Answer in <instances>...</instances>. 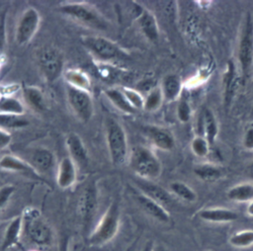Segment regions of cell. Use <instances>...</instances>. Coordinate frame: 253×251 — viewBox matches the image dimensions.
Instances as JSON below:
<instances>
[{
    "label": "cell",
    "mask_w": 253,
    "mask_h": 251,
    "mask_svg": "<svg viewBox=\"0 0 253 251\" xmlns=\"http://www.w3.org/2000/svg\"><path fill=\"white\" fill-rule=\"evenodd\" d=\"M129 167L140 179L152 181L158 178L162 165L155 153L142 145L132 148L129 155Z\"/></svg>",
    "instance_id": "obj_1"
},
{
    "label": "cell",
    "mask_w": 253,
    "mask_h": 251,
    "mask_svg": "<svg viewBox=\"0 0 253 251\" xmlns=\"http://www.w3.org/2000/svg\"><path fill=\"white\" fill-rule=\"evenodd\" d=\"M63 15L84 26L105 31L109 27L108 21L91 5L84 2H68L57 9Z\"/></svg>",
    "instance_id": "obj_2"
},
{
    "label": "cell",
    "mask_w": 253,
    "mask_h": 251,
    "mask_svg": "<svg viewBox=\"0 0 253 251\" xmlns=\"http://www.w3.org/2000/svg\"><path fill=\"white\" fill-rule=\"evenodd\" d=\"M120 207L117 202H113L89 237L91 245H104L111 241L117 234L120 226Z\"/></svg>",
    "instance_id": "obj_3"
},
{
    "label": "cell",
    "mask_w": 253,
    "mask_h": 251,
    "mask_svg": "<svg viewBox=\"0 0 253 251\" xmlns=\"http://www.w3.org/2000/svg\"><path fill=\"white\" fill-rule=\"evenodd\" d=\"M107 143L111 161L114 165L124 164L127 158V141L124 127L114 118L106 121Z\"/></svg>",
    "instance_id": "obj_4"
},
{
    "label": "cell",
    "mask_w": 253,
    "mask_h": 251,
    "mask_svg": "<svg viewBox=\"0 0 253 251\" xmlns=\"http://www.w3.org/2000/svg\"><path fill=\"white\" fill-rule=\"evenodd\" d=\"M23 225L29 238L38 245H48L52 239L49 225L36 209H27L23 215Z\"/></svg>",
    "instance_id": "obj_5"
},
{
    "label": "cell",
    "mask_w": 253,
    "mask_h": 251,
    "mask_svg": "<svg viewBox=\"0 0 253 251\" xmlns=\"http://www.w3.org/2000/svg\"><path fill=\"white\" fill-rule=\"evenodd\" d=\"M238 62L243 76H246L253 64V18L247 14L238 42Z\"/></svg>",
    "instance_id": "obj_6"
},
{
    "label": "cell",
    "mask_w": 253,
    "mask_h": 251,
    "mask_svg": "<svg viewBox=\"0 0 253 251\" xmlns=\"http://www.w3.org/2000/svg\"><path fill=\"white\" fill-rule=\"evenodd\" d=\"M68 103L73 110L77 118L83 122L87 123L93 116L94 105L93 99L87 90L80 89L67 84L66 87Z\"/></svg>",
    "instance_id": "obj_7"
},
{
    "label": "cell",
    "mask_w": 253,
    "mask_h": 251,
    "mask_svg": "<svg viewBox=\"0 0 253 251\" xmlns=\"http://www.w3.org/2000/svg\"><path fill=\"white\" fill-rule=\"evenodd\" d=\"M41 17L37 9L33 7H29L28 9H26L22 13L17 23L15 31L16 42L19 45H24L28 43L33 39L35 34L38 32Z\"/></svg>",
    "instance_id": "obj_8"
},
{
    "label": "cell",
    "mask_w": 253,
    "mask_h": 251,
    "mask_svg": "<svg viewBox=\"0 0 253 251\" xmlns=\"http://www.w3.org/2000/svg\"><path fill=\"white\" fill-rule=\"evenodd\" d=\"M39 65L46 81L53 82L63 70L62 54L57 49L46 46L39 54Z\"/></svg>",
    "instance_id": "obj_9"
},
{
    "label": "cell",
    "mask_w": 253,
    "mask_h": 251,
    "mask_svg": "<svg viewBox=\"0 0 253 251\" xmlns=\"http://www.w3.org/2000/svg\"><path fill=\"white\" fill-rule=\"evenodd\" d=\"M82 42L89 50L103 60H113L126 56V53L122 51L117 43L104 37H83Z\"/></svg>",
    "instance_id": "obj_10"
},
{
    "label": "cell",
    "mask_w": 253,
    "mask_h": 251,
    "mask_svg": "<svg viewBox=\"0 0 253 251\" xmlns=\"http://www.w3.org/2000/svg\"><path fill=\"white\" fill-rule=\"evenodd\" d=\"M98 204V192L95 182H90L82 192L78 201V212L85 222L92 220Z\"/></svg>",
    "instance_id": "obj_11"
},
{
    "label": "cell",
    "mask_w": 253,
    "mask_h": 251,
    "mask_svg": "<svg viewBox=\"0 0 253 251\" xmlns=\"http://www.w3.org/2000/svg\"><path fill=\"white\" fill-rule=\"evenodd\" d=\"M140 193L144 194L148 198L162 205L164 208L173 205V197L167 190L162 188L161 186L144 179H138L135 181Z\"/></svg>",
    "instance_id": "obj_12"
},
{
    "label": "cell",
    "mask_w": 253,
    "mask_h": 251,
    "mask_svg": "<svg viewBox=\"0 0 253 251\" xmlns=\"http://www.w3.org/2000/svg\"><path fill=\"white\" fill-rule=\"evenodd\" d=\"M144 132L152 144L163 151H170L175 147V138L172 132L164 127L149 126L144 128Z\"/></svg>",
    "instance_id": "obj_13"
},
{
    "label": "cell",
    "mask_w": 253,
    "mask_h": 251,
    "mask_svg": "<svg viewBox=\"0 0 253 251\" xmlns=\"http://www.w3.org/2000/svg\"><path fill=\"white\" fill-rule=\"evenodd\" d=\"M29 163L38 173H46L54 167L55 156L48 148L38 147L30 153Z\"/></svg>",
    "instance_id": "obj_14"
},
{
    "label": "cell",
    "mask_w": 253,
    "mask_h": 251,
    "mask_svg": "<svg viewBox=\"0 0 253 251\" xmlns=\"http://www.w3.org/2000/svg\"><path fill=\"white\" fill-rule=\"evenodd\" d=\"M65 143L70 155L69 157L73 160V162L80 166H86L88 164L89 158L87 149L81 137L75 132H70L66 136Z\"/></svg>",
    "instance_id": "obj_15"
},
{
    "label": "cell",
    "mask_w": 253,
    "mask_h": 251,
    "mask_svg": "<svg viewBox=\"0 0 253 251\" xmlns=\"http://www.w3.org/2000/svg\"><path fill=\"white\" fill-rule=\"evenodd\" d=\"M136 201L138 203V205L140 206V208L151 217H153L154 219L163 222V223H167L170 220V214L168 212V210L166 209V208H164L162 205L158 204L157 202L153 201L152 199L148 198L147 196H145L144 194L140 193L138 195H136Z\"/></svg>",
    "instance_id": "obj_16"
},
{
    "label": "cell",
    "mask_w": 253,
    "mask_h": 251,
    "mask_svg": "<svg viewBox=\"0 0 253 251\" xmlns=\"http://www.w3.org/2000/svg\"><path fill=\"white\" fill-rule=\"evenodd\" d=\"M198 216L204 221L213 223L231 222L238 218L236 211L226 208H206L199 210Z\"/></svg>",
    "instance_id": "obj_17"
},
{
    "label": "cell",
    "mask_w": 253,
    "mask_h": 251,
    "mask_svg": "<svg viewBox=\"0 0 253 251\" xmlns=\"http://www.w3.org/2000/svg\"><path fill=\"white\" fill-rule=\"evenodd\" d=\"M76 181V166L73 160L69 156H65L61 159L56 175L57 185L61 189H67L71 187Z\"/></svg>",
    "instance_id": "obj_18"
},
{
    "label": "cell",
    "mask_w": 253,
    "mask_h": 251,
    "mask_svg": "<svg viewBox=\"0 0 253 251\" xmlns=\"http://www.w3.org/2000/svg\"><path fill=\"white\" fill-rule=\"evenodd\" d=\"M136 20L139 29L145 38L152 42H157L159 38V28L155 16L150 11L143 8Z\"/></svg>",
    "instance_id": "obj_19"
},
{
    "label": "cell",
    "mask_w": 253,
    "mask_h": 251,
    "mask_svg": "<svg viewBox=\"0 0 253 251\" xmlns=\"http://www.w3.org/2000/svg\"><path fill=\"white\" fill-rule=\"evenodd\" d=\"M0 168L3 170L20 172L28 177L40 178L39 173L30 165L29 162L22 160L19 157L13 155H4L0 159Z\"/></svg>",
    "instance_id": "obj_20"
},
{
    "label": "cell",
    "mask_w": 253,
    "mask_h": 251,
    "mask_svg": "<svg viewBox=\"0 0 253 251\" xmlns=\"http://www.w3.org/2000/svg\"><path fill=\"white\" fill-rule=\"evenodd\" d=\"M160 88L163 94L164 101H175L181 96L183 90L182 80L176 74H168L163 78Z\"/></svg>",
    "instance_id": "obj_21"
},
{
    "label": "cell",
    "mask_w": 253,
    "mask_h": 251,
    "mask_svg": "<svg viewBox=\"0 0 253 251\" xmlns=\"http://www.w3.org/2000/svg\"><path fill=\"white\" fill-rule=\"evenodd\" d=\"M201 119V127L202 134L211 144V146L214 143L216 136L218 134V124L213 115V113L210 109H205L202 113Z\"/></svg>",
    "instance_id": "obj_22"
},
{
    "label": "cell",
    "mask_w": 253,
    "mask_h": 251,
    "mask_svg": "<svg viewBox=\"0 0 253 251\" xmlns=\"http://www.w3.org/2000/svg\"><path fill=\"white\" fill-rule=\"evenodd\" d=\"M193 172L197 178L207 183L216 182L223 176L222 169L212 163L198 164L194 167Z\"/></svg>",
    "instance_id": "obj_23"
},
{
    "label": "cell",
    "mask_w": 253,
    "mask_h": 251,
    "mask_svg": "<svg viewBox=\"0 0 253 251\" xmlns=\"http://www.w3.org/2000/svg\"><path fill=\"white\" fill-rule=\"evenodd\" d=\"M23 227V216L19 215L13 218L6 227L2 242V250H7L18 243Z\"/></svg>",
    "instance_id": "obj_24"
},
{
    "label": "cell",
    "mask_w": 253,
    "mask_h": 251,
    "mask_svg": "<svg viewBox=\"0 0 253 251\" xmlns=\"http://www.w3.org/2000/svg\"><path fill=\"white\" fill-rule=\"evenodd\" d=\"M238 80L235 65L232 60H228L226 72L224 74V102L226 105H229L238 88Z\"/></svg>",
    "instance_id": "obj_25"
},
{
    "label": "cell",
    "mask_w": 253,
    "mask_h": 251,
    "mask_svg": "<svg viewBox=\"0 0 253 251\" xmlns=\"http://www.w3.org/2000/svg\"><path fill=\"white\" fill-rule=\"evenodd\" d=\"M227 198L236 203H249L253 201V183L244 182L231 187L227 193Z\"/></svg>",
    "instance_id": "obj_26"
},
{
    "label": "cell",
    "mask_w": 253,
    "mask_h": 251,
    "mask_svg": "<svg viewBox=\"0 0 253 251\" xmlns=\"http://www.w3.org/2000/svg\"><path fill=\"white\" fill-rule=\"evenodd\" d=\"M105 95L107 98L123 113L131 115L135 113V109L128 103L126 100V96L122 92V90L115 89V88H110L105 90Z\"/></svg>",
    "instance_id": "obj_27"
},
{
    "label": "cell",
    "mask_w": 253,
    "mask_h": 251,
    "mask_svg": "<svg viewBox=\"0 0 253 251\" xmlns=\"http://www.w3.org/2000/svg\"><path fill=\"white\" fill-rule=\"evenodd\" d=\"M169 189H170L172 195L176 196L177 198H179L185 202L193 203L198 198L197 193L189 185H187L186 183L181 182V181L171 182L169 185Z\"/></svg>",
    "instance_id": "obj_28"
},
{
    "label": "cell",
    "mask_w": 253,
    "mask_h": 251,
    "mask_svg": "<svg viewBox=\"0 0 253 251\" xmlns=\"http://www.w3.org/2000/svg\"><path fill=\"white\" fill-rule=\"evenodd\" d=\"M24 95L29 104L37 111L43 112L46 108L45 100L42 95V92L34 86H27L24 88Z\"/></svg>",
    "instance_id": "obj_29"
},
{
    "label": "cell",
    "mask_w": 253,
    "mask_h": 251,
    "mask_svg": "<svg viewBox=\"0 0 253 251\" xmlns=\"http://www.w3.org/2000/svg\"><path fill=\"white\" fill-rule=\"evenodd\" d=\"M30 125V122L23 115L0 113L1 128H22Z\"/></svg>",
    "instance_id": "obj_30"
},
{
    "label": "cell",
    "mask_w": 253,
    "mask_h": 251,
    "mask_svg": "<svg viewBox=\"0 0 253 251\" xmlns=\"http://www.w3.org/2000/svg\"><path fill=\"white\" fill-rule=\"evenodd\" d=\"M164 101L163 94L160 86H155L153 89L149 90L143 104V109L147 112H154L160 108Z\"/></svg>",
    "instance_id": "obj_31"
},
{
    "label": "cell",
    "mask_w": 253,
    "mask_h": 251,
    "mask_svg": "<svg viewBox=\"0 0 253 251\" xmlns=\"http://www.w3.org/2000/svg\"><path fill=\"white\" fill-rule=\"evenodd\" d=\"M228 242L236 248H247L253 245V229H244L233 233Z\"/></svg>",
    "instance_id": "obj_32"
},
{
    "label": "cell",
    "mask_w": 253,
    "mask_h": 251,
    "mask_svg": "<svg viewBox=\"0 0 253 251\" xmlns=\"http://www.w3.org/2000/svg\"><path fill=\"white\" fill-rule=\"evenodd\" d=\"M65 78L69 85L88 91L90 80L84 72L77 69H69L65 73Z\"/></svg>",
    "instance_id": "obj_33"
},
{
    "label": "cell",
    "mask_w": 253,
    "mask_h": 251,
    "mask_svg": "<svg viewBox=\"0 0 253 251\" xmlns=\"http://www.w3.org/2000/svg\"><path fill=\"white\" fill-rule=\"evenodd\" d=\"M191 150L197 157H207L211 151V144L203 135H196L191 141Z\"/></svg>",
    "instance_id": "obj_34"
},
{
    "label": "cell",
    "mask_w": 253,
    "mask_h": 251,
    "mask_svg": "<svg viewBox=\"0 0 253 251\" xmlns=\"http://www.w3.org/2000/svg\"><path fill=\"white\" fill-rule=\"evenodd\" d=\"M0 113L23 115L24 109L18 100L11 97H2L0 99Z\"/></svg>",
    "instance_id": "obj_35"
},
{
    "label": "cell",
    "mask_w": 253,
    "mask_h": 251,
    "mask_svg": "<svg viewBox=\"0 0 253 251\" xmlns=\"http://www.w3.org/2000/svg\"><path fill=\"white\" fill-rule=\"evenodd\" d=\"M122 92L124 93V95L126 96V100L128 101V103L135 109H143V104H144V99L142 98V96L140 95L139 92L130 89V88H123Z\"/></svg>",
    "instance_id": "obj_36"
},
{
    "label": "cell",
    "mask_w": 253,
    "mask_h": 251,
    "mask_svg": "<svg viewBox=\"0 0 253 251\" xmlns=\"http://www.w3.org/2000/svg\"><path fill=\"white\" fill-rule=\"evenodd\" d=\"M177 118L181 123H188L192 116V109L189 102L185 99H181L178 102L176 109Z\"/></svg>",
    "instance_id": "obj_37"
},
{
    "label": "cell",
    "mask_w": 253,
    "mask_h": 251,
    "mask_svg": "<svg viewBox=\"0 0 253 251\" xmlns=\"http://www.w3.org/2000/svg\"><path fill=\"white\" fill-rule=\"evenodd\" d=\"M16 188L13 185H5L0 188V211L8 204Z\"/></svg>",
    "instance_id": "obj_38"
},
{
    "label": "cell",
    "mask_w": 253,
    "mask_h": 251,
    "mask_svg": "<svg viewBox=\"0 0 253 251\" xmlns=\"http://www.w3.org/2000/svg\"><path fill=\"white\" fill-rule=\"evenodd\" d=\"M242 144L246 150L253 151V126L247 128V130L245 131L242 139Z\"/></svg>",
    "instance_id": "obj_39"
},
{
    "label": "cell",
    "mask_w": 253,
    "mask_h": 251,
    "mask_svg": "<svg viewBox=\"0 0 253 251\" xmlns=\"http://www.w3.org/2000/svg\"><path fill=\"white\" fill-rule=\"evenodd\" d=\"M5 13L1 15L0 17V53L2 52L4 45H5V37H6V30H5Z\"/></svg>",
    "instance_id": "obj_40"
},
{
    "label": "cell",
    "mask_w": 253,
    "mask_h": 251,
    "mask_svg": "<svg viewBox=\"0 0 253 251\" xmlns=\"http://www.w3.org/2000/svg\"><path fill=\"white\" fill-rule=\"evenodd\" d=\"M11 138H12L11 134L5 129L0 127V148H4L8 146L9 143L11 142Z\"/></svg>",
    "instance_id": "obj_41"
},
{
    "label": "cell",
    "mask_w": 253,
    "mask_h": 251,
    "mask_svg": "<svg viewBox=\"0 0 253 251\" xmlns=\"http://www.w3.org/2000/svg\"><path fill=\"white\" fill-rule=\"evenodd\" d=\"M152 251H170V250L168 249V247H166L162 243H154Z\"/></svg>",
    "instance_id": "obj_42"
},
{
    "label": "cell",
    "mask_w": 253,
    "mask_h": 251,
    "mask_svg": "<svg viewBox=\"0 0 253 251\" xmlns=\"http://www.w3.org/2000/svg\"><path fill=\"white\" fill-rule=\"evenodd\" d=\"M246 212L248 215L252 216L253 217V201L249 202L248 205H247V208H246Z\"/></svg>",
    "instance_id": "obj_43"
},
{
    "label": "cell",
    "mask_w": 253,
    "mask_h": 251,
    "mask_svg": "<svg viewBox=\"0 0 253 251\" xmlns=\"http://www.w3.org/2000/svg\"><path fill=\"white\" fill-rule=\"evenodd\" d=\"M154 243L152 241H148L145 243V245L143 246V248L141 249V251H152Z\"/></svg>",
    "instance_id": "obj_44"
},
{
    "label": "cell",
    "mask_w": 253,
    "mask_h": 251,
    "mask_svg": "<svg viewBox=\"0 0 253 251\" xmlns=\"http://www.w3.org/2000/svg\"><path fill=\"white\" fill-rule=\"evenodd\" d=\"M249 174H250V176L253 178V163L250 165V167H249Z\"/></svg>",
    "instance_id": "obj_45"
},
{
    "label": "cell",
    "mask_w": 253,
    "mask_h": 251,
    "mask_svg": "<svg viewBox=\"0 0 253 251\" xmlns=\"http://www.w3.org/2000/svg\"><path fill=\"white\" fill-rule=\"evenodd\" d=\"M207 251H213V250H207Z\"/></svg>",
    "instance_id": "obj_46"
}]
</instances>
